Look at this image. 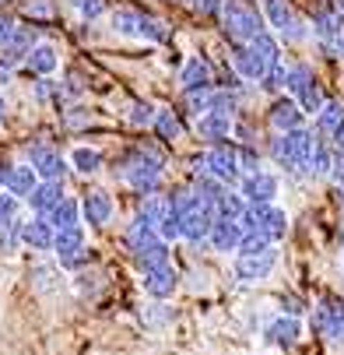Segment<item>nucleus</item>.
Wrapping results in <instances>:
<instances>
[{
  "label": "nucleus",
  "mask_w": 344,
  "mask_h": 355,
  "mask_svg": "<svg viewBox=\"0 0 344 355\" xmlns=\"http://www.w3.org/2000/svg\"><path fill=\"white\" fill-rule=\"evenodd\" d=\"M239 225H242V232H246V229H257V232H264L271 243H281L284 232H288V215L274 205V200H253V205L242 208Z\"/></svg>",
  "instance_id": "1"
},
{
  "label": "nucleus",
  "mask_w": 344,
  "mask_h": 355,
  "mask_svg": "<svg viewBox=\"0 0 344 355\" xmlns=\"http://www.w3.org/2000/svg\"><path fill=\"white\" fill-rule=\"evenodd\" d=\"M162 166H165V159L159 155L155 148H137L134 155H130V162L123 166V180L137 193H152L162 183Z\"/></svg>",
  "instance_id": "2"
},
{
  "label": "nucleus",
  "mask_w": 344,
  "mask_h": 355,
  "mask_svg": "<svg viewBox=\"0 0 344 355\" xmlns=\"http://www.w3.org/2000/svg\"><path fill=\"white\" fill-rule=\"evenodd\" d=\"M313 148H316L313 134L302 130V127H295V130H284V134H278L271 141V155H274V162L281 169H302L309 162V155H313Z\"/></svg>",
  "instance_id": "3"
},
{
  "label": "nucleus",
  "mask_w": 344,
  "mask_h": 355,
  "mask_svg": "<svg viewBox=\"0 0 344 355\" xmlns=\"http://www.w3.org/2000/svg\"><path fill=\"white\" fill-rule=\"evenodd\" d=\"M221 25L225 35L235 42H250L257 32H264V18L257 15V8L242 4V0H225L221 4Z\"/></svg>",
  "instance_id": "4"
},
{
  "label": "nucleus",
  "mask_w": 344,
  "mask_h": 355,
  "mask_svg": "<svg viewBox=\"0 0 344 355\" xmlns=\"http://www.w3.org/2000/svg\"><path fill=\"white\" fill-rule=\"evenodd\" d=\"M197 173H208V176H215L218 183H225V187H232V183H239V162H235V148H228V144H215L211 151H204L201 159H197Z\"/></svg>",
  "instance_id": "5"
},
{
  "label": "nucleus",
  "mask_w": 344,
  "mask_h": 355,
  "mask_svg": "<svg viewBox=\"0 0 344 355\" xmlns=\"http://www.w3.org/2000/svg\"><path fill=\"white\" fill-rule=\"evenodd\" d=\"M267 21L271 28L284 39V42H302L309 32H306V21L291 11L288 0H267Z\"/></svg>",
  "instance_id": "6"
},
{
  "label": "nucleus",
  "mask_w": 344,
  "mask_h": 355,
  "mask_svg": "<svg viewBox=\"0 0 344 355\" xmlns=\"http://www.w3.org/2000/svg\"><path fill=\"white\" fill-rule=\"evenodd\" d=\"M53 253L64 268H81L84 264V229L81 225H67L53 232Z\"/></svg>",
  "instance_id": "7"
},
{
  "label": "nucleus",
  "mask_w": 344,
  "mask_h": 355,
  "mask_svg": "<svg viewBox=\"0 0 344 355\" xmlns=\"http://www.w3.org/2000/svg\"><path fill=\"white\" fill-rule=\"evenodd\" d=\"M28 166L35 169L39 180H64L67 176V159L53 144H32L28 148Z\"/></svg>",
  "instance_id": "8"
},
{
  "label": "nucleus",
  "mask_w": 344,
  "mask_h": 355,
  "mask_svg": "<svg viewBox=\"0 0 344 355\" xmlns=\"http://www.w3.org/2000/svg\"><path fill=\"white\" fill-rule=\"evenodd\" d=\"M309 327L327 334L330 341H344V302H334V299L320 302L309 317Z\"/></svg>",
  "instance_id": "9"
},
{
  "label": "nucleus",
  "mask_w": 344,
  "mask_h": 355,
  "mask_svg": "<svg viewBox=\"0 0 344 355\" xmlns=\"http://www.w3.org/2000/svg\"><path fill=\"white\" fill-rule=\"evenodd\" d=\"M274 268H278L274 246L264 250V253H250V257H242V253H239V261H235V278H239V282H264V278L274 275Z\"/></svg>",
  "instance_id": "10"
},
{
  "label": "nucleus",
  "mask_w": 344,
  "mask_h": 355,
  "mask_svg": "<svg viewBox=\"0 0 344 355\" xmlns=\"http://www.w3.org/2000/svg\"><path fill=\"white\" fill-rule=\"evenodd\" d=\"M278 187H281L278 176L257 169V173H246L239 180V197L246 200V205H253V200H274L278 197Z\"/></svg>",
  "instance_id": "11"
},
{
  "label": "nucleus",
  "mask_w": 344,
  "mask_h": 355,
  "mask_svg": "<svg viewBox=\"0 0 344 355\" xmlns=\"http://www.w3.org/2000/svg\"><path fill=\"white\" fill-rule=\"evenodd\" d=\"M232 67H235V74H239L242 81H260L271 64L257 53L250 42H235V46H232Z\"/></svg>",
  "instance_id": "12"
},
{
  "label": "nucleus",
  "mask_w": 344,
  "mask_h": 355,
  "mask_svg": "<svg viewBox=\"0 0 344 355\" xmlns=\"http://www.w3.org/2000/svg\"><path fill=\"white\" fill-rule=\"evenodd\" d=\"M183 222H179V239H186V243H201V239H208V232H211V222H215V211L208 208V205H197V208H190L186 215H179Z\"/></svg>",
  "instance_id": "13"
},
{
  "label": "nucleus",
  "mask_w": 344,
  "mask_h": 355,
  "mask_svg": "<svg viewBox=\"0 0 344 355\" xmlns=\"http://www.w3.org/2000/svg\"><path fill=\"white\" fill-rule=\"evenodd\" d=\"M25 67L35 74V78H53L57 67H60V49L53 42H35L25 57Z\"/></svg>",
  "instance_id": "14"
},
{
  "label": "nucleus",
  "mask_w": 344,
  "mask_h": 355,
  "mask_svg": "<svg viewBox=\"0 0 344 355\" xmlns=\"http://www.w3.org/2000/svg\"><path fill=\"white\" fill-rule=\"evenodd\" d=\"M64 197V180H39L32 190H28V208L35 211V215H49L57 208V200Z\"/></svg>",
  "instance_id": "15"
},
{
  "label": "nucleus",
  "mask_w": 344,
  "mask_h": 355,
  "mask_svg": "<svg viewBox=\"0 0 344 355\" xmlns=\"http://www.w3.org/2000/svg\"><path fill=\"white\" fill-rule=\"evenodd\" d=\"M144 275V292L152 295V299H172V292L179 288V275L169 268V264H162V268H152V271H141Z\"/></svg>",
  "instance_id": "16"
},
{
  "label": "nucleus",
  "mask_w": 344,
  "mask_h": 355,
  "mask_svg": "<svg viewBox=\"0 0 344 355\" xmlns=\"http://www.w3.org/2000/svg\"><path fill=\"white\" fill-rule=\"evenodd\" d=\"M299 334H302V324L295 320L291 313H288V317H274V320L264 327V341H267V345H278V348H291L295 341H299Z\"/></svg>",
  "instance_id": "17"
},
{
  "label": "nucleus",
  "mask_w": 344,
  "mask_h": 355,
  "mask_svg": "<svg viewBox=\"0 0 344 355\" xmlns=\"http://www.w3.org/2000/svg\"><path fill=\"white\" fill-rule=\"evenodd\" d=\"M39 183L35 169L32 166H8L0 169V187H4L11 197H28V190Z\"/></svg>",
  "instance_id": "18"
},
{
  "label": "nucleus",
  "mask_w": 344,
  "mask_h": 355,
  "mask_svg": "<svg viewBox=\"0 0 344 355\" xmlns=\"http://www.w3.org/2000/svg\"><path fill=\"white\" fill-rule=\"evenodd\" d=\"M81 218L88 225H106L113 218V197L106 190H91L84 200H81Z\"/></svg>",
  "instance_id": "19"
},
{
  "label": "nucleus",
  "mask_w": 344,
  "mask_h": 355,
  "mask_svg": "<svg viewBox=\"0 0 344 355\" xmlns=\"http://www.w3.org/2000/svg\"><path fill=\"white\" fill-rule=\"evenodd\" d=\"M179 85H183V92L211 88V85H215V71H211V64H208L204 57H190V60L183 64V71H179Z\"/></svg>",
  "instance_id": "20"
},
{
  "label": "nucleus",
  "mask_w": 344,
  "mask_h": 355,
  "mask_svg": "<svg viewBox=\"0 0 344 355\" xmlns=\"http://www.w3.org/2000/svg\"><path fill=\"white\" fill-rule=\"evenodd\" d=\"M53 225H49L46 215H35L28 222H21V243L32 250H53Z\"/></svg>",
  "instance_id": "21"
},
{
  "label": "nucleus",
  "mask_w": 344,
  "mask_h": 355,
  "mask_svg": "<svg viewBox=\"0 0 344 355\" xmlns=\"http://www.w3.org/2000/svg\"><path fill=\"white\" fill-rule=\"evenodd\" d=\"M134 264H137L141 271H152V268L169 264V243L155 236V239H147V243L134 246Z\"/></svg>",
  "instance_id": "22"
},
{
  "label": "nucleus",
  "mask_w": 344,
  "mask_h": 355,
  "mask_svg": "<svg viewBox=\"0 0 344 355\" xmlns=\"http://www.w3.org/2000/svg\"><path fill=\"white\" fill-rule=\"evenodd\" d=\"M267 120H271V127H274L278 134H284V130L302 127V110H299V103H295V98H278V103L271 106V113H267Z\"/></svg>",
  "instance_id": "23"
},
{
  "label": "nucleus",
  "mask_w": 344,
  "mask_h": 355,
  "mask_svg": "<svg viewBox=\"0 0 344 355\" xmlns=\"http://www.w3.org/2000/svg\"><path fill=\"white\" fill-rule=\"evenodd\" d=\"M239 236H242V225H239V218H218V215H215L208 239H211V246H215L218 253H228V250H235Z\"/></svg>",
  "instance_id": "24"
},
{
  "label": "nucleus",
  "mask_w": 344,
  "mask_h": 355,
  "mask_svg": "<svg viewBox=\"0 0 344 355\" xmlns=\"http://www.w3.org/2000/svg\"><path fill=\"white\" fill-rule=\"evenodd\" d=\"M197 134H201L204 141H225L232 134V116L228 113H201L197 116Z\"/></svg>",
  "instance_id": "25"
},
{
  "label": "nucleus",
  "mask_w": 344,
  "mask_h": 355,
  "mask_svg": "<svg viewBox=\"0 0 344 355\" xmlns=\"http://www.w3.org/2000/svg\"><path fill=\"white\" fill-rule=\"evenodd\" d=\"M35 42H39V39H35V28H25V25H18V28H15V35H11V42H8L4 49H0V57H8V60L18 67V64H25L28 49H32Z\"/></svg>",
  "instance_id": "26"
},
{
  "label": "nucleus",
  "mask_w": 344,
  "mask_h": 355,
  "mask_svg": "<svg viewBox=\"0 0 344 355\" xmlns=\"http://www.w3.org/2000/svg\"><path fill=\"white\" fill-rule=\"evenodd\" d=\"M67 166H71L74 173H81V176H91V173L102 169V151H98V148H88V144H78V148L71 151Z\"/></svg>",
  "instance_id": "27"
},
{
  "label": "nucleus",
  "mask_w": 344,
  "mask_h": 355,
  "mask_svg": "<svg viewBox=\"0 0 344 355\" xmlns=\"http://www.w3.org/2000/svg\"><path fill=\"white\" fill-rule=\"evenodd\" d=\"M46 218H49V225H53V229H67V225H78V218H81V205H78L74 197H67V193H64V197L57 200V208L49 211Z\"/></svg>",
  "instance_id": "28"
},
{
  "label": "nucleus",
  "mask_w": 344,
  "mask_h": 355,
  "mask_svg": "<svg viewBox=\"0 0 344 355\" xmlns=\"http://www.w3.org/2000/svg\"><path fill=\"white\" fill-rule=\"evenodd\" d=\"M137 35H141V39H147V42H155V46H162V42H169V39H172V25H169V21H162V18H152V15H141Z\"/></svg>",
  "instance_id": "29"
},
{
  "label": "nucleus",
  "mask_w": 344,
  "mask_h": 355,
  "mask_svg": "<svg viewBox=\"0 0 344 355\" xmlns=\"http://www.w3.org/2000/svg\"><path fill=\"white\" fill-rule=\"evenodd\" d=\"M152 127L159 130V137H162V141H176V137L183 134V123H179V116H176L172 110H155Z\"/></svg>",
  "instance_id": "30"
},
{
  "label": "nucleus",
  "mask_w": 344,
  "mask_h": 355,
  "mask_svg": "<svg viewBox=\"0 0 344 355\" xmlns=\"http://www.w3.org/2000/svg\"><path fill=\"white\" fill-rule=\"evenodd\" d=\"M28 278H32L35 292H46V295L60 288V271H57V268H49V264H35Z\"/></svg>",
  "instance_id": "31"
},
{
  "label": "nucleus",
  "mask_w": 344,
  "mask_h": 355,
  "mask_svg": "<svg viewBox=\"0 0 344 355\" xmlns=\"http://www.w3.org/2000/svg\"><path fill=\"white\" fill-rule=\"evenodd\" d=\"M274 243L264 236V232H257V229H246L242 236H239V243H235V253H242V257H250V253H264V250H271Z\"/></svg>",
  "instance_id": "32"
},
{
  "label": "nucleus",
  "mask_w": 344,
  "mask_h": 355,
  "mask_svg": "<svg viewBox=\"0 0 344 355\" xmlns=\"http://www.w3.org/2000/svg\"><path fill=\"white\" fill-rule=\"evenodd\" d=\"M250 46L257 49L267 64H281V46H278V39H274L271 32H257V35L250 39Z\"/></svg>",
  "instance_id": "33"
},
{
  "label": "nucleus",
  "mask_w": 344,
  "mask_h": 355,
  "mask_svg": "<svg viewBox=\"0 0 344 355\" xmlns=\"http://www.w3.org/2000/svg\"><path fill=\"white\" fill-rule=\"evenodd\" d=\"M155 236H159V232H155V222L144 218V215H137V218L127 225V243H130V246H141V243L155 239Z\"/></svg>",
  "instance_id": "34"
},
{
  "label": "nucleus",
  "mask_w": 344,
  "mask_h": 355,
  "mask_svg": "<svg viewBox=\"0 0 344 355\" xmlns=\"http://www.w3.org/2000/svg\"><path fill=\"white\" fill-rule=\"evenodd\" d=\"M155 103H147V98H137V103H130V110H127V123L130 127H152V120H155Z\"/></svg>",
  "instance_id": "35"
},
{
  "label": "nucleus",
  "mask_w": 344,
  "mask_h": 355,
  "mask_svg": "<svg viewBox=\"0 0 344 355\" xmlns=\"http://www.w3.org/2000/svg\"><path fill=\"white\" fill-rule=\"evenodd\" d=\"M337 28H341V15H337V11H320V15L313 18V35H316L320 42L334 39Z\"/></svg>",
  "instance_id": "36"
},
{
  "label": "nucleus",
  "mask_w": 344,
  "mask_h": 355,
  "mask_svg": "<svg viewBox=\"0 0 344 355\" xmlns=\"http://www.w3.org/2000/svg\"><path fill=\"white\" fill-rule=\"evenodd\" d=\"M313 81V71L306 67V64H295V67H284V92H291V95H299L306 85Z\"/></svg>",
  "instance_id": "37"
},
{
  "label": "nucleus",
  "mask_w": 344,
  "mask_h": 355,
  "mask_svg": "<svg viewBox=\"0 0 344 355\" xmlns=\"http://www.w3.org/2000/svg\"><path fill=\"white\" fill-rule=\"evenodd\" d=\"M341 120H344V106H341V103H327V98H323V106L316 110V127H320L323 134H330Z\"/></svg>",
  "instance_id": "38"
},
{
  "label": "nucleus",
  "mask_w": 344,
  "mask_h": 355,
  "mask_svg": "<svg viewBox=\"0 0 344 355\" xmlns=\"http://www.w3.org/2000/svg\"><path fill=\"white\" fill-rule=\"evenodd\" d=\"M109 25H113V32H120V35H137V25H141V11L120 8V11H113Z\"/></svg>",
  "instance_id": "39"
},
{
  "label": "nucleus",
  "mask_w": 344,
  "mask_h": 355,
  "mask_svg": "<svg viewBox=\"0 0 344 355\" xmlns=\"http://www.w3.org/2000/svg\"><path fill=\"white\" fill-rule=\"evenodd\" d=\"M18 246H21V222L18 218H11V222H4L0 225V253H18Z\"/></svg>",
  "instance_id": "40"
},
{
  "label": "nucleus",
  "mask_w": 344,
  "mask_h": 355,
  "mask_svg": "<svg viewBox=\"0 0 344 355\" xmlns=\"http://www.w3.org/2000/svg\"><path fill=\"white\" fill-rule=\"evenodd\" d=\"M169 211V197H159L155 190L152 193H144V200H141V208H137V215H144V218H152V222H159L162 215Z\"/></svg>",
  "instance_id": "41"
},
{
  "label": "nucleus",
  "mask_w": 344,
  "mask_h": 355,
  "mask_svg": "<svg viewBox=\"0 0 344 355\" xmlns=\"http://www.w3.org/2000/svg\"><path fill=\"white\" fill-rule=\"evenodd\" d=\"M242 208H246V200H242L239 193H228V190H225L211 211H215L218 218H239V215H242Z\"/></svg>",
  "instance_id": "42"
},
{
  "label": "nucleus",
  "mask_w": 344,
  "mask_h": 355,
  "mask_svg": "<svg viewBox=\"0 0 344 355\" xmlns=\"http://www.w3.org/2000/svg\"><path fill=\"white\" fill-rule=\"evenodd\" d=\"M295 103H299V110L302 113H316L320 106H323V92H320V85H316V78L299 92V95H295Z\"/></svg>",
  "instance_id": "43"
},
{
  "label": "nucleus",
  "mask_w": 344,
  "mask_h": 355,
  "mask_svg": "<svg viewBox=\"0 0 344 355\" xmlns=\"http://www.w3.org/2000/svg\"><path fill=\"white\" fill-rule=\"evenodd\" d=\"M74 11L84 18V21H95V18H102L106 15V0H71Z\"/></svg>",
  "instance_id": "44"
},
{
  "label": "nucleus",
  "mask_w": 344,
  "mask_h": 355,
  "mask_svg": "<svg viewBox=\"0 0 344 355\" xmlns=\"http://www.w3.org/2000/svg\"><path fill=\"white\" fill-rule=\"evenodd\" d=\"M74 288H78V292H84V295H95L98 288H102V271H78Z\"/></svg>",
  "instance_id": "45"
},
{
  "label": "nucleus",
  "mask_w": 344,
  "mask_h": 355,
  "mask_svg": "<svg viewBox=\"0 0 344 355\" xmlns=\"http://www.w3.org/2000/svg\"><path fill=\"white\" fill-rule=\"evenodd\" d=\"M235 162H239V173H257V169H260V155H257V148H250V144L235 148Z\"/></svg>",
  "instance_id": "46"
},
{
  "label": "nucleus",
  "mask_w": 344,
  "mask_h": 355,
  "mask_svg": "<svg viewBox=\"0 0 344 355\" xmlns=\"http://www.w3.org/2000/svg\"><path fill=\"white\" fill-rule=\"evenodd\" d=\"M141 320H144L147 327H162V324H169V320H172V310L165 306V299H159L155 306H147V313H144Z\"/></svg>",
  "instance_id": "47"
},
{
  "label": "nucleus",
  "mask_w": 344,
  "mask_h": 355,
  "mask_svg": "<svg viewBox=\"0 0 344 355\" xmlns=\"http://www.w3.org/2000/svg\"><path fill=\"white\" fill-rule=\"evenodd\" d=\"M257 85H260L264 92H278V88L284 85V67H281V64H271V67L264 71V78H260Z\"/></svg>",
  "instance_id": "48"
},
{
  "label": "nucleus",
  "mask_w": 344,
  "mask_h": 355,
  "mask_svg": "<svg viewBox=\"0 0 344 355\" xmlns=\"http://www.w3.org/2000/svg\"><path fill=\"white\" fill-rule=\"evenodd\" d=\"M306 166H309L313 173H327V169H330V151L316 144V148H313V155H309V162H306Z\"/></svg>",
  "instance_id": "49"
},
{
  "label": "nucleus",
  "mask_w": 344,
  "mask_h": 355,
  "mask_svg": "<svg viewBox=\"0 0 344 355\" xmlns=\"http://www.w3.org/2000/svg\"><path fill=\"white\" fill-rule=\"evenodd\" d=\"M57 95H60V85L57 81L39 78V85H35V98H39V103H49V98H57Z\"/></svg>",
  "instance_id": "50"
},
{
  "label": "nucleus",
  "mask_w": 344,
  "mask_h": 355,
  "mask_svg": "<svg viewBox=\"0 0 344 355\" xmlns=\"http://www.w3.org/2000/svg\"><path fill=\"white\" fill-rule=\"evenodd\" d=\"M327 173H330V180H334L337 187H344V151H341V148L330 155V169H327Z\"/></svg>",
  "instance_id": "51"
},
{
  "label": "nucleus",
  "mask_w": 344,
  "mask_h": 355,
  "mask_svg": "<svg viewBox=\"0 0 344 355\" xmlns=\"http://www.w3.org/2000/svg\"><path fill=\"white\" fill-rule=\"evenodd\" d=\"M25 11H28L32 18H53V0H28Z\"/></svg>",
  "instance_id": "52"
},
{
  "label": "nucleus",
  "mask_w": 344,
  "mask_h": 355,
  "mask_svg": "<svg viewBox=\"0 0 344 355\" xmlns=\"http://www.w3.org/2000/svg\"><path fill=\"white\" fill-rule=\"evenodd\" d=\"M15 28H18V21H15L11 15H4V11H0V49H4V46L11 42V35H15Z\"/></svg>",
  "instance_id": "53"
},
{
  "label": "nucleus",
  "mask_w": 344,
  "mask_h": 355,
  "mask_svg": "<svg viewBox=\"0 0 344 355\" xmlns=\"http://www.w3.org/2000/svg\"><path fill=\"white\" fill-rule=\"evenodd\" d=\"M190 4L201 11V15H221V4H225V0H190Z\"/></svg>",
  "instance_id": "54"
},
{
  "label": "nucleus",
  "mask_w": 344,
  "mask_h": 355,
  "mask_svg": "<svg viewBox=\"0 0 344 355\" xmlns=\"http://www.w3.org/2000/svg\"><path fill=\"white\" fill-rule=\"evenodd\" d=\"M64 123H67V127H84V123H88V113H84V110H67V113H64Z\"/></svg>",
  "instance_id": "55"
},
{
  "label": "nucleus",
  "mask_w": 344,
  "mask_h": 355,
  "mask_svg": "<svg viewBox=\"0 0 344 355\" xmlns=\"http://www.w3.org/2000/svg\"><path fill=\"white\" fill-rule=\"evenodd\" d=\"M11 74H15V64H11L8 57H0V85H8Z\"/></svg>",
  "instance_id": "56"
},
{
  "label": "nucleus",
  "mask_w": 344,
  "mask_h": 355,
  "mask_svg": "<svg viewBox=\"0 0 344 355\" xmlns=\"http://www.w3.org/2000/svg\"><path fill=\"white\" fill-rule=\"evenodd\" d=\"M330 134H334V144H337V148H344V120H341V123H337Z\"/></svg>",
  "instance_id": "57"
},
{
  "label": "nucleus",
  "mask_w": 344,
  "mask_h": 355,
  "mask_svg": "<svg viewBox=\"0 0 344 355\" xmlns=\"http://www.w3.org/2000/svg\"><path fill=\"white\" fill-rule=\"evenodd\" d=\"M334 11H337V15L344 18V0H334Z\"/></svg>",
  "instance_id": "58"
},
{
  "label": "nucleus",
  "mask_w": 344,
  "mask_h": 355,
  "mask_svg": "<svg viewBox=\"0 0 344 355\" xmlns=\"http://www.w3.org/2000/svg\"><path fill=\"white\" fill-rule=\"evenodd\" d=\"M0 123H4V98H0Z\"/></svg>",
  "instance_id": "59"
},
{
  "label": "nucleus",
  "mask_w": 344,
  "mask_h": 355,
  "mask_svg": "<svg viewBox=\"0 0 344 355\" xmlns=\"http://www.w3.org/2000/svg\"><path fill=\"white\" fill-rule=\"evenodd\" d=\"M341 271H344V257H341Z\"/></svg>",
  "instance_id": "60"
},
{
  "label": "nucleus",
  "mask_w": 344,
  "mask_h": 355,
  "mask_svg": "<svg viewBox=\"0 0 344 355\" xmlns=\"http://www.w3.org/2000/svg\"><path fill=\"white\" fill-rule=\"evenodd\" d=\"M0 4H8V0H0Z\"/></svg>",
  "instance_id": "61"
}]
</instances>
